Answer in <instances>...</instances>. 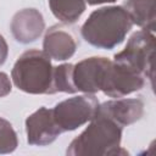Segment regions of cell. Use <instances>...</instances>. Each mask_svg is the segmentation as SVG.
<instances>
[{"mask_svg":"<svg viewBox=\"0 0 156 156\" xmlns=\"http://www.w3.org/2000/svg\"><path fill=\"white\" fill-rule=\"evenodd\" d=\"M122 133V126L96 111L88 127L69 143L66 154L68 156L126 155L128 152L121 147Z\"/></svg>","mask_w":156,"mask_h":156,"instance_id":"obj_1","label":"cell"},{"mask_svg":"<svg viewBox=\"0 0 156 156\" xmlns=\"http://www.w3.org/2000/svg\"><path fill=\"white\" fill-rule=\"evenodd\" d=\"M132 27V18L123 6H104L89 15L80 34L91 46L111 50L124 40Z\"/></svg>","mask_w":156,"mask_h":156,"instance_id":"obj_2","label":"cell"},{"mask_svg":"<svg viewBox=\"0 0 156 156\" xmlns=\"http://www.w3.org/2000/svg\"><path fill=\"white\" fill-rule=\"evenodd\" d=\"M52 72L51 58L44 51L30 49L16 60L11 79L16 88L27 94H51Z\"/></svg>","mask_w":156,"mask_h":156,"instance_id":"obj_3","label":"cell"},{"mask_svg":"<svg viewBox=\"0 0 156 156\" xmlns=\"http://www.w3.org/2000/svg\"><path fill=\"white\" fill-rule=\"evenodd\" d=\"M154 52L155 34L154 32L140 29L130 35L124 49L113 56V61L127 65L134 71L143 74L150 80L154 79Z\"/></svg>","mask_w":156,"mask_h":156,"instance_id":"obj_4","label":"cell"},{"mask_svg":"<svg viewBox=\"0 0 156 156\" xmlns=\"http://www.w3.org/2000/svg\"><path fill=\"white\" fill-rule=\"evenodd\" d=\"M98 107L99 100L94 94H84L62 100L51 110L56 124L65 133L76 130L91 121L96 115Z\"/></svg>","mask_w":156,"mask_h":156,"instance_id":"obj_5","label":"cell"},{"mask_svg":"<svg viewBox=\"0 0 156 156\" xmlns=\"http://www.w3.org/2000/svg\"><path fill=\"white\" fill-rule=\"evenodd\" d=\"M146 78L124 63L111 60L100 91L110 98H124L144 88Z\"/></svg>","mask_w":156,"mask_h":156,"instance_id":"obj_6","label":"cell"},{"mask_svg":"<svg viewBox=\"0 0 156 156\" xmlns=\"http://www.w3.org/2000/svg\"><path fill=\"white\" fill-rule=\"evenodd\" d=\"M111 60L107 57L91 56L73 65V83L77 91L95 94L100 91L106 69Z\"/></svg>","mask_w":156,"mask_h":156,"instance_id":"obj_7","label":"cell"},{"mask_svg":"<svg viewBox=\"0 0 156 156\" xmlns=\"http://www.w3.org/2000/svg\"><path fill=\"white\" fill-rule=\"evenodd\" d=\"M26 134L29 145L46 146L54 143L62 132L54 119L52 110L41 106L27 117Z\"/></svg>","mask_w":156,"mask_h":156,"instance_id":"obj_8","label":"cell"},{"mask_svg":"<svg viewBox=\"0 0 156 156\" xmlns=\"http://www.w3.org/2000/svg\"><path fill=\"white\" fill-rule=\"evenodd\" d=\"M45 29V21L41 12L28 7L17 11L10 23V30L13 39L21 44H29L39 39Z\"/></svg>","mask_w":156,"mask_h":156,"instance_id":"obj_9","label":"cell"},{"mask_svg":"<svg viewBox=\"0 0 156 156\" xmlns=\"http://www.w3.org/2000/svg\"><path fill=\"white\" fill-rule=\"evenodd\" d=\"M77 50L74 35L62 24L51 26L46 29L43 40V51L55 61H66L71 58Z\"/></svg>","mask_w":156,"mask_h":156,"instance_id":"obj_10","label":"cell"},{"mask_svg":"<svg viewBox=\"0 0 156 156\" xmlns=\"http://www.w3.org/2000/svg\"><path fill=\"white\" fill-rule=\"evenodd\" d=\"M98 112L110 117L119 126L126 127L141 119L144 115V102L136 98H117L99 104Z\"/></svg>","mask_w":156,"mask_h":156,"instance_id":"obj_11","label":"cell"},{"mask_svg":"<svg viewBox=\"0 0 156 156\" xmlns=\"http://www.w3.org/2000/svg\"><path fill=\"white\" fill-rule=\"evenodd\" d=\"M123 7L129 13L133 24L141 29L155 32V0H124Z\"/></svg>","mask_w":156,"mask_h":156,"instance_id":"obj_12","label":"cell"},{"mask_svg":"<svg viewBox=\"0 0 156 156\" xmlns=\"http://www.w3.org/2000/svg\"><path fill=\"white\" fill-rule=\"evenodd\" d=\"M52 15L65 24L76 23L87 9L85 0H48Z\"/></svg>","mask_w":156,"mask_h":156,"instance_id":"obj_13","label":"cell"},{"mask_svg":"<svg viewBox=\"0 0 156 156\" xmlns=\"http://www.w3.org/2000/svg\"><path fill=\"white\" fill-rule=\"evenodd\" d=\"M56 93H67V94L77 93V89L73 83L72 63H62L54 67L51 94H56Z\"/></svg>","mask_w":156,"mask_h":156,"instance_id":"obj_14","label":"cell"},{"mask_svg":"<svg viewBox=\"0 0 156 156\" xmlns=\"http://www.w3.org/2000/svg\"><path fill=\"white\" fill-rule=\"evenodd\" d=\"M17 146L18 139L16 130L7 119L0 117V155L11 154Z\"/></svg>","mask_w":156,"mask_h":156,"instance_id":"obj_15","label":"cell"},{"mask_svg":"<svg viewBox=\"0 0 156 156\" xmlns=\"http://www.w3.org/2000/svg\"><path fill=\"white\" fill-rule=\"evenodd\" d=\"M12 83L10 77L5 72H0V98H4L11 93Z\"/></svg>","mask_w":156,"mask_h":156,"instance_id":"obj_16","label":"cell"},{"mask_svg":"<svg viewBox=\"0 0 156 156\" xmlns=\"http://www.w3.org/2000/svg\"><path fill=\"white\" fill-rule=\"evenodd\" d=\"M9 56V45L5 40V38L0 34V66H2Z\"/></svg>","mask_w":156,"mask_h":156,"instance_id":"obj_17","label":"cell"},{"mask_svg":"<svg viewBox=\"0 0 156 156\" xmlns=\"http://www.w3.org/2000/svg\"><path fill=\"white\" fill-rule=\"evenodd\" d=\"M115 1H117V0H85V2L91 6L100 5V4H107V2H115Z\"/></svg>","mask_w":156,"mask_h":156,"instance_id":"obj_18","label":"cell"}]
</instances>
